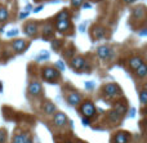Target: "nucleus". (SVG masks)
Masks as SVG:
<instances>
[{
  "label": "nucleus",
  "mask_w": 147,
  "mask_h": 143,
  "mask_svg": "<svg viewBox=\"0 0 147 143\" xmlns=\"http://www.w3.org/2000/svg\"><path fill=\"white\" fill-rule=\"evenodd\" d=\"M80 112L83 113L84 117H92L96 112V107L92 102H85L81 105V108H80Z\"/></svg>",
  "instance_id": "f257e3e1"
},
{
  "label": "nucleus",
  "mask_w": 147,
  "mask_h": 143,
  "mask_svg": "<svg viewBox=\"0 0 147 143\" xmlns=\"http://www.w3.org/2000/svg\"><path fill=\"white\" fill-rule=\"evenodd\" d=\"M43 76H44V79H45V80L52 81V80H54V77H59V72L57 71L56 68L47 67V68L43 71Z\"/></svg>",
  "instance_id": "f03ea898"
},
{
  "label": "nucleus",
  "mask_w": 147,
  "mask_h": 143,
  "mask_svg": "<svg viewBox=\"0 0 147 143\" xmlns=\"http://www.w3.org/2000/svg\"><path fill=\"white\" fill-rule=\"evenodd\" d=\"M98 57L99 58H102V59H106V58H112V50H111V48L110 46H107V45H102V46H99L98 48Z\"/></svg>",
  "instance_id": "7ed1b4c3"
},
{
  "label": "nucleus",
  "mask_w": 147,
  "mask_h": 143,
  "mask_svg": "<svg viewBox=\"0 0 147 143\" xmlns=\"http://www.w3.org/2000/svg\"><path fill=\"white\" fill-rule=\"evenodd\" d=\"M71 67L74 70H80L85 67V59L83 57H74L71 59Z\"/></svg>",
  "instance_id": "20e7f679"
},
{
  "label": "nucleus",
  "mask_w": 147,
  "mask_h": 143,
  "mask_svg": "<svg viewBox=\"0 0 147 143\" xmlns=\"http://www.w3.org/2000/svg\"><path fill=\"white\" fill-rule=\"evenodd\" d=\"M105 93L107 95H116L120 93V88L116 84H107L105 85Z\"/></svg>",
  "instance_id": "39448f33"
},
{
  "label": "nucleus",
  "mask_w": 147,
  "mask_h": 143,
  "mask_svg": "<svg viewBox=\"0 0 147 143\" xmlns=\"http://www.w3.org/2000/svg\"><path fill=\"white\" fill-rule=\"evenodd\" d=\"M53 121H54V124H56L57 126H63L65 124L67 123V116L65 115L63 112H57L56 115H54Z\"/></svg>",
  "instance_id": "423d86ee"
},
{
  "label": "nucleus",
  "mask_w": 147,
  "mask_h": 143,
  "mask_svg": "<svg viewBox=\"0 0 147 143\" xmlns=\"http://www.w3.org/2000/svg\"><path fill=\"white\" fill-rule=\"evenodd\" d=\"M28 93L31 95H38L41 93V84L38 81H34L28 85Z\"/></svg>",
  "instance_id": "0eeeda50"
},
{
  "label": "nucleus",
  "mask_w": 147,
  "mask_h": 143,
  "mask_svg": "<svg viewBox=\"0 0 147 143\" xmlns=\"http://www.w3.org/2000/svg\"><path fill=\"white\" fill-rule=\"evenodd\" d=\"M143 63V61H142V58H141V57H132V58L129 59V67L132 70H137L138 67L141 66V64Z\"/></svg>",
  "instance_id": "6e6552de"
},
{
  "label": "nucleus",
  "mask_w": 147,
  "mask_h": 143,
  "mask_svg": "<svg viewBox=\"0 0 147 143\" xmlns=\"http://www.w3.org/2000/svg\"><path fill=\"white\" fill-rule=\"evenodd\" d=\"M67 102L71 106H78L79 103L81 102V97L78 94V93H71V94L67 97Z\"/></svg>",
  "instance_id": "1a4fd4ad"
},
{
  "label": "nucleus",
  "mask_w": 147,
  "mask_h": 143,
  "mask_svg": "<svg viewBox=\"0 0 147 143\" xmlns=\"http://www.w3.org/2000/svg\"><path fill=\"white\" fill-rule=\"evenodd\" d=\"M28 139H31V138L28 137L27 133H21V134H17V136L13 138L12 143H26Z\"/></svg>",
  "instance_id": "9d476101"
},
{
  "label": "nucleus",
  "mask_w": 147,
  "mask_h": 143,
  "mask_svg": "<svg viewBox=\"0 0 147 143\" xmlns=\"http://www.w3.org/2000/svg\"><path fill=\"white\" fill-rule=\"evenodd\" d=\"M43 110L45 113L52 115V113H54V111H56V106H54L52 102H49V101H45L43 105Z\"/></svg>",
  "instance_id": "9b49d317"
},
{
  "label": "nucleus",
  "mask_w": 147,
  "mask_h": 143,
  "mask_svg": "<svg viewBox=\"0 0 147 143\" xmlns=\"http://www.w3.org/2000/svg\"><path fill=\"white\" fill-rule=\"evenodd\" d=\"M12 46H13V49H14L17 53H21V52L25 49V46H26V43L23 40H16V41H13V44H12Z\"/></svg>",
  "instance_id": "f8f14e48"
},
{
  "label": "nucleus",
  "mask_w": 147,
  "mask_h": 143,
  "mask_svg": "<svg viewBox=\"0 0 147 143\" xmlns=\"http://www.w3.org/2000/svg\"><path fill=\"white\" fill-rule=\"evenodd\" d=\"M57 30L59 31V32H65V31L67 30V28L70 27V21L69 19H65V21H58L57 22Z\"/></svg>",
  "instance_id": "ddd939ff"
},
{
  "label": "nucleus",
  "mask_w": 147,
  "mask_h": 143,
  "mask_svg": "<svg viewBox=\"0 0 147 143\" xmlns=\"http://www.w3.org/2000/svg\"><path fill=\"white\" fill-rule=\"evenodd\" d=\"M128 138H129V136H128L127 133L120 132V133H117L116 136H115V143H127Z\"/></svg>",
  "instance_id": "4468645a"
},
{
  "label": "nucleus",
  "mask_w": 147,
  "mask_h": 143,
  "mask_svg": "<svg viewBox=\"0 0 147 143\" xmlns=\"http://www.w3.org/2000/svg\"><path fill=\"white\" fill-rule=\"evenodd\" d=\"M114 108H115L114 111H115V112H116L119 116L124 115V113L127 112V110H128V108H127V106H125L124 103H120V102H117L116 105H115V107H114Z\"/></svg>",
  "instance_id": "2eb2a0df"
},
{
  "label": "nucleus",
  "mask_w": 147,
  "mask_h": 143,
  "mask_svg": "<svg viewBox=\"0 0 147 143\" xmlns=\"http://www.w3.org/2000/svg\"><path fill=\"white\" fill-rule=\"evenodd\" d=\"M136 75H137L140 79H143V77H146V75H147V66H146L145 63H142L137 70H136Z\"/></svg>",
  "instance_id": "dca6fc26"
},
{
  "label": "nucleus",
  "mask_w": 147,
  "mask_h": 143,
  "mask_svg": "<svg viewBox=\"0 0 147 143\" xmlns=\"http://www.w3.org/2000/svg\"><path fill=\"white\" fill-rule=\"evenodd\" d=\"M36 31H38V28H36V26L34 25V23H27V25L25 26V32L27 34L28 36H34L36 34Z\"/></svg>",
  "instance_id": "f3484780"
},
{
  "label": "nucleus",
  "mask_w": 147,
  "mask_h": 143,
  "mask_svg": "<svg viewBox=\"0 0 147 143\" xmlns=\"http://www.w3.org/2000/svg\"><path fill=\"white\" fill-rule=\"evenodd\" d=\"M93 35L96 39H102V38H105V35H106V31H105L103 27L98 26V27H96L93 30Z\"/></svg>",
  "instance_id": "a211bd4d"
},
{
  "label": "nucleus",
  "mask_w": 147,
  "mask_h": 143,
  "mask_svg": "<svg viewBox=\"0 0 147 143\" xmlns=\"http://www.w3.org/2000/svg\"><path fill=\"white\" fill-rule=\"evenodd\" d=\"M8 19V10L7 8H0V22H4Z\"/></svg>",
  "instance_id": "6ab92c4d"
},
{
  "label": "nucleus",
  "mask_w": 147,
  "mask_h": 143,
  "mask_svg": "<svg viewBox=\"0 0 147 143\" xmlns=\"http://www.w3.org/2000/svg\"><path fill=\"white\" fill-rule=\"evenodd\" d=\"M65 19H69V13H67L66 10L61 12L58 15H57V22H58V21H65Z\"/></svg>",
  "instance_id": "aec40b11"
},
{
  "label": "nucleus",
  "mask_w": 147,
  "mask_h": 143,
  "mask_svg": "<svg viewBox=\"0 0 147 143\" xmlns=\"http://www.w3.org/2000/svg\"><path fill=\"white\" fill-rule=\"evenodd\" d=\"M140 101H141V103H142V105H146V102H147V90L146 89H143L142 92H141Z\"/></svg>",
  "instance_id": "412c9836"
},
{
  "label": "nucleus",
  "mask_w": 147,
  "mask_h": 143,
  "mask_svg": "<svg viewBox=\"0 0 147 143\" xmlns=\"http://www.w3.org/2000/svg\"><path fill=\"white\" fill-rule=\"evenodd\" d=\"M109 117H110V120H111V121H119V117H120V116L117 115L115 111H112V112L109 113Z\"/></svg>",
  "instance_id": "4be33fe9"
},
{
  "label": "nucleus",
  "mask_w": 147,
  "mask_h": 143,
  "mask_svg": "<svg viewBox=\"0 0 147 143\" xmlns=\"http://www.w3.org/2000/svg\"><path fill=\"white\" fill-rule=\"evenodd\" d=\"M52 31H53V27H52L51 25L44 26V30H43V34H44V35H51Z\"/></svg>",
  "instance_id": "5701e85b"
},
{
  "label": "nucleus",
  "mask_w": 147,
  "mask_h": 143,
  "mask_svg": "<svg viewBox=\"0 0 147 143\" xmlns=\"http://www.w3.org/2000/svg\"><path fill=\"white\" fill-rule=\"evenodd\" d=\"M71 4H72L75 8H79L81 4H83V0H71Z\"/></svg>",
  "instance_id": "b1692460"
},
{
  "label": "nucleus",
  "mask_w": 147,
  "mask_h": 143,
  "mask_svg": "<svg viewBox=\"0 0 147 143\" xmlns=\"http://www.w3.org/2000/svg\"><path fill=\"white\" fill-rule=\"evenodd\" d=\"M4 142H5V133L0 130V143H4Z\"/></svg>",
  "instance_id": "393cba45"
},
{
  "label": "nucleus",
  "mask_w": 147,
  "mask_h": 143,
  "mask_svg": "<svg viewBox=\"0 0 147 143\" xmlns=\"http://www.w3.org/2000/svg\"><path fill=\"white\" fill-rule=\"evenodd\" d=\"M18 34V30H12L8 32V36H13V35H17Z\"/></svg>",
  "instance_id": "a878e982"
},
{
  "label": "nucleus",
  "mask_w": 147,
  "mask_h": 143,
  "mask_svg": "<svg viewBox=\"0 0 147 143\" xmlns=\"http://www.w3.org/2000/svg\"><path fill=\"white\" fill-rule=\"evenodd\" d=\"M57 66H58V68H59V70H63V68H65L63 64H62V62H58V63H57Z\"/></svg>",
  "instance_id": "bb28decb"
},
{
  "label": "nucleus",
  "mask_w": 147,
  "mask_h": 143,
  "mask_svg": "<svg viewBox=\"0 0 147 143\" xmlns=\"http://www.w3.org/2000/svg\"><path fill=\"white\" fill-rule=\"evenodd\" d=\"M83 124H84V125H89V120L84 117V119H83Z\"/></svg>",
  "instance_id": "cd10ccee"
},
{
  "label": "nucleus",
  "mask_w": 147,
  "mask_h": 143,
  "mask_svg": "<svg viewBox=\"0 0 147 143\" xmlns=\"http://www.w3.org/2000/svg\"><path fill=\"white\" fill-rule=\"evenodd\" d=\"M21 18H25V17H27V12L26 13H21V15H20Z\"/></svg>",
  "instance_id": "c85d7f7f"
},
{
  "label": "nucleus",
  "mask_w": 147,
  "mask_h": 143,
  "mask_svg": "<svg viewBox=\"0 0 147 143\" xmlns=\"http://www.w3.org/2000/svg\"><path fill=\"white\" fill-rule=\"evenodd\" d=\"M124 1H125V3H128V4H130V3H133L134 0H124Z\"/></svg>",
  "instance_id": "c756f323"
},
{
  "label": "nucleus",
  "mask_w": 147,
  "mask_h": 143,
  "mask_svg": "<svg viewBox=\"0 0 147 143\" xmlns=\"http://www.w3.org/2000/svg\"><path fill=\"white\" fill-rule=\"evenodd\" d=\"M0 87H1V83H0ZM0 90H1V88H0Z\"/></svg>",
  "instance_id": "7c9ffc66"
}]
</instances>
